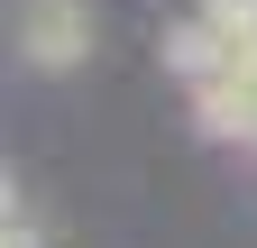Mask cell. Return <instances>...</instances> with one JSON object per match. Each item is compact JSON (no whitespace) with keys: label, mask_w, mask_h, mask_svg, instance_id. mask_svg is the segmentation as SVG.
Masks as SVG:
<instances>
[{"label":"cell","mask_w":257,"mask_h":248,"mask_svg":"<svg viewBox=\"0 0 257 248\" xmlns=\"http://www.w3.org/2000/svg\"><path fill=\"white\" fill-rule=\"evenodd\" d=\"M0 248H46V239H37V221L19 211V193H10V230H0Z\"/></svg>","instance_id":"obj_2"},{"label":"cell","mask_w":257,"mask_h":248,"mask_svg":"<svg viewBox=\"0 0 257 248\" xmlns=\"http://www.w3.org/2000/svg\"><path fill=\"white\" fill-rule=\"evenodd\" d=\"M19 55L37 74H74L92 55V0H19Z\"/></svg>","instance_id":"obj_1"}]
</instances>
